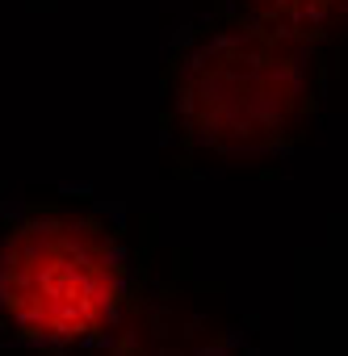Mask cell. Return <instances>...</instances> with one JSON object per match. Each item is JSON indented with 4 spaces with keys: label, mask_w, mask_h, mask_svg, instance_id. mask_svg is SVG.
Returning a JSON list of instances; mask_svg holds the SVG:
<instances>
[{
    "label": "cell",
    "mask_w": 348,
    "mask_h": 356,
    "mask_svg": "<svg viewBox=\"0 0 348 356\" xmlns=\"http://www.w3.org/2000/svg\"><path fill=\"white\" fill-rule=\"evenodd\" d=\"M340 47L219 13L164 63V143L177 172L264 163L302 147L331 88Z\"/></svg>",
    "instance_id": "obj_1"
},
{
    "label": "cell",
    "mask_w": 348,
    "mask_h": 356,
    "mask_svg": "<svg viewBox=\"0 0 348 356\" xmlns=\"http://www.w3.org/2000/svg\"><path fill=\"white\" fill-rule=\"evenodd\" d=\"M147 273L105 214L30 202L0 218V343L34 356L101 352Z\"/></svg>",
    "instance_id": "obj_2"
},
{
    "label": "cell",
    "mask_w": 348,
    "mask_h": 356,
    "mask_svg": "<svg viewBox=\"0 0 348 356\" xmlns=\"http://www.w3.org/2000/svg\"><path fill=\"white\" fill-rule=\"evenodd\" d=\"M101 356H252V343L202 285L147 273Z\"/></svg>",
    "instance_id": "obj_3"
},
{
    "label": "cell",
    "mask_w": 348,
    "mask_h": 356,
    "mask_svg": "<svg viewBox=\"0 0 348 356\" xmlns=\"http://www.w3.org/2000/svg\"><path fill=\"white\" fill-rule=\"evenodd\" d=\"M219 13L260 22L269 30L344 47L348 42V0H214Z\"/></svg>",
    "instance_id": "obj_4"
}]
</instances>
